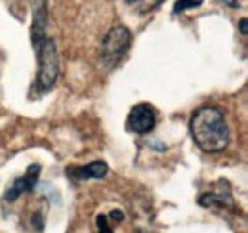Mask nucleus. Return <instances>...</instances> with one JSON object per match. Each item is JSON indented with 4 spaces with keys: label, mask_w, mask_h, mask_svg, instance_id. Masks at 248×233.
I'll return each mask as SVG.
<instances>
[{
    "label": "nucleus",
    "mask_w": 248,
    "mask_h": 233,
    "mask_svg": "<svg viewBox=\"0 0 248 233\" xmlns=\"http://www.w3.org/2000/svg\"><path fill=\"white\" fill-rule=\"evenodd\" d=\"M107 165L105 163H101V161H93L90 165H86V166H77V168H73V170H69V174L75 176V178H80V180H84V178H103V176L107 174Z\"/></svg>",
    "instance_id": "7"
},
{
    "label": "nucleus",
    "mask_w": 248,
    "mask_h": 233,
    "mask_svg": "<svg viewBox=\"0 0 248 233\" xmlns=\"http://www.w3.org/2000/svg\"><path fill=\"white\" fill-rule=\"evenodd\" d=\"M38 174H40V166H38V165H31L29 170L25 172V176L17 178V180L12 183V187L6 191L4 201H6V203H14L19 195L32 191V189L36 187V183H38Z\"/></svg>",
    "instance_id": "5"
},
{
    "label": "nucleus",
    "mask_w": 248,
    "mask_h": 233,
    "mask_svg": "<svg viewBox=\"0 0 248 233\" xmlns=\"http://www.w3.org/2000/svg\"><path fill=\"white\" fill-rule=\"evenodd\" d=\"M111 222H115L109 214H99L97 216V233H113Z\"/></svg>",
    "instance_id": "9"
},
{
    "label": "nucleus",
    "mask_w": 248,
    "mask_h": 233,
    "mask_svg": "<svg viewBox=\"0 0 248 233\" xmlns=\"http://www.w3.org/2000/svg\"><path fill=\"white\" fill-rule=\"evenodd\" d=\"M156 124V113L149 103H138L132 107L128 115V130L134 134H147L155 128Z\"/></svg>",
    "instance_id": "4"
},
{
    "label": "nucleus",
    "mask_w": 248,
    "mask_h": 233,
    "mask_svg": "<svg viewBox=\"0 0 248 233\" xmlns=\"http://www.w3.org/2000/svg\"><path fill=\"white\" fill-rule=\"evenodd\" d=\"M241 33L243 34H247L248 31H247V19H241Z\"/></svg>",
    "instance_id": "12"
},
{
    "label": "nucleus",
    "mask_w": 248,
    "mask_h": 233,
    "mask_svg": "<svg viewBox=\"0 0 248 233\" xmlns=\"http://www.w3.org/2000/svg\"><path fill=\"white\" fill-rule=\"evenodd\" d=\"M219 2H223V4H227V6H231V8H237V6H239L237 0H219Z\"/></svg>",
    "instance_id": "11"
},
{
    "label": "nucleus",
    "mask_w": 248,
    "mask_h": 233,
    "mask_svg": "<svg viewBox=\"0 0 248 233\" xmlns=\"http://www.w3.org/2000/svg\"><path fill=\"white\" fill-rule=\"evenodd\" d=\"M46 0H36L34 2V16H32V27H31V38L34 46L46 36Z\"/></svg>",
    "instance_id": "6"
},
{
    "label": "nucleus",
    "mask_w": 248,
    "mask_h": 233,
    "mask_svg": "<svg viewBox=\"0 0 248 233\" xmlns=\"http://www.w3.org/2000/svg\"><path fill=\"white\" fill-rule=\"evenodd\" d=\"M162 2H164V0H126V4H128L134 12H138V14H149V12H153L155 8H158Z\"/></svg>",
    "instance_id": "8"
},
{
    "label": "nucleus",
    "mask_w": 248,
    "mask_h": 233,
    "mask_svg": "<svg viewBox=\"0 0 248 233\" xmlns=\"http://www.w3.org/2000/svg\"><path fill=\"white\" fill-rule=\"evenodd\" d=\"M204 0H178L174 6V14H182L184 10H191V8H199Z\"/></svg>",
    "instance_id": "10"
},
{
    "label": "nucleus",
    "mask_w": 248,
    "mask_h": 233,
    "mask_svg": "<svg viewBox=\"0 0 248 233\" xmlns=\"http://www.w3.org/2000/svg\"><path fill=\"white\" fill-rule=\"evenodd\" d=\"M132 46V34L124 25H115L101 42V65L111 71L115 69Z\"/></svg>",
    "instance_id": "3"
},
{
    "label": "nucleus",
    "mask_w": 248,
    "mask_h": 233,
    "mask_svg": "<svg viewBox=\"0 0 248 233\" xmlns=\"http://www.w3.org/2000/svg\"><path fill=\"white\" fill-rule=\"evenodd\" d=\"M36 52H38V75H36V83L42 92L50 90L58 81V73H60V58H58V48L54 38L44 36L38 44H36Z\"/></svg>",
    "instance_id": "2"
},
{
    "label": "nucleus",
    "mask_w": 248,
    "mask_h": 233,
    "mask_svg": "<svg viewBox=\"0 0 248 233\" xmlns=\"http://www.w3.org/2000/svg\"><path fill=\"white\" fill-rule=\"evenodd\" d=\"M189 126L195 144L206 153H219L229 146V126L217 107H199L191 116Z\"/></svg>",
    "instance_id": "1"
}]
</instances>
